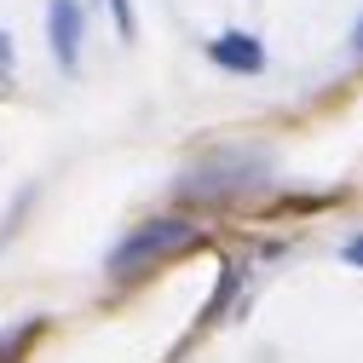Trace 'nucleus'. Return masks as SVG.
<instances>
[{"label":"nucleus","mask_w":363,"mask_h":363,"mask_svg":"<svg viewBox=\"0 0 363 363\" xmlns=\"http://www.w3.org/2000/svg\"><path fill=\"white\" fill-rule=\"evenodd\" d=\"M340 254H346V259H352V265H363V237H352V242H346V248H340Z\"/></svg>","instance_id":"nucleus-6"},{"label":"nucleus","mask_w":363,"mask_h":363,"mask_svg":"<svg viewBox=\"0 0 363 363\" xmlns=\"http://www.w3.org/2000/svg\"><path fill=\"white\" fill-rule=\"evenodd\" d=\"M6 75H12V40L0 35V81H6Z\"/></svg>","instance_id":"nucleus-5"},{"label":"nucleus","mask_w":363,"mask_h":363,"mask_svg":"<svg viewBox=\"0 0 363 363\" xmlns=\"http://www.w3.org/2000/svg\"><path fill=\"white\" fill-rule=\"evenodd\" d=\"M352 47H357V52H363V23H357V29H352Z\"/></svg>","instance_id":"nucleus-7"},{"label":"nucleus","mask_w":363,"mask_h":363,"mask_svg":"<svg viewBox=\"0 0 363 363\" xmlns=\"http://www.w3.org/2000/svg\"><path fill=\"white\" fill-rule=\"evenodd\" d=\"M47 35H52L58 64L75 69L81 64V6H75V0H52V6H47Z\"/></svg>","instance_id":"nucleus-3"},{"label":"nucleus","mask_w":363,"mask_h":363,"mask_svg":"<svg viewBox=\"0 0 363 363\" xmlns=\"http://www.w3.org/2000/svg\"><path fill=\"white\" fill-rule=\"evenodd\" d=\"M110 12H116V29L133 40V6H127V0H110Z\"/></svg>","instance_id":"nucleus-4"},{"label":"nucleus","mask_w":363,"mask_h":363,"mask_svg":"<svg viewBox=\"0 0 363 363\" xmlns=\"http://www.w3.org/2000/svg\"><path fill=\"white\" fill-rule=\"evenodd\" d=\"M191 242H196V225L191 219H150V225H139V231L110 254V277H139V271H150L156 259L191 248Z\"/></svg>","instance_id":"nucleus-1"},{"label":"nucleus","mask_w":363,"mask_h":363,"mask_svg":"<svg viewBox=\"0 0 363 363\" xmlns=\"http://www.w3.org/2000/svg\"><path fill=\"white\" fill-rule=\"evenodd\" d=\"M208 58H213L219 69H231V75H259V69H265V47H259L254 35H242V29L213 35V40H208Z\"/></svg>","instance_id":"nucleus-2"}]
</instances>
